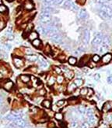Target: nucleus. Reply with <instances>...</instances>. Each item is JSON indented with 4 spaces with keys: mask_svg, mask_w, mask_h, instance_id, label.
<instances>
[{
    "mask_svg": "<svg viewBox=\"0 0 112 128\" xmlns=\"http://www.w3.org/2000/svg\"><path fill=\"white\" fill-rule=\"evenodd\" d=\"M51 13L42 12L41 14L40 15V21L42 24H48L51 22Z\"/></svg>",
    "mask_w": 112,
    "mask_h": 128,
    "instance_id": "nucleus-1",
    "label": "nucleus"
},
{
    "mask_svg": "<svg viewBox=\"0 0 112 128\" xmlns=\"http://www.w3.org/2000/svg\"><path fill=\"white\" fill-rule=\"evenodd\" d=\"M103 38H104V36L102 35V33L97 34V36L94 37L93 40L92 41V46H93V47L97 48L98 46H100V45L102 43V42H103Z\"/></svg>",
    "mask_w": 112,
    "mask_h": 128,
    "instance_id": "nucleus-2",
    "label": "nucleus"
},
{
    "mask_svg": "<svg viewBox=\"0 0 112 128\" xmlns=\"http://www.w3.org/2000/svg\"><path fill=\"white\" fill-rule=\"evenodd\" d=\"M90 32L89 29H85L83 32V37H82V40L85 46H87L90 43Z\"/></svg>",
    "mask_w": 112,
    "mask_h": 128,
    "instance_id": "nucleus-3",
    "label": "nucleus"
},
{
    "mask_svg": "<svg viewBox=\"0 0 112 128\" xmlns=\"http://www.w3.org/2000/svg\"><path fill=\"white\" fill-rule=\"evenodd\" d=\"M23 116L22 113H11L8 115L6 117V120L10 121V122H13V121H15L16 120H18V119H23Z\"/></svg>",
    "mask_w": 112,
    "mask_h": 128,
    "instance_id": "nucleus-4",
    "label": "nucleus"
},
{
    "mask_svg": "<svg viewBox=\"0 0 112 128\" xmlns=\"http://www.w3.org/2000/svg\"><path fill=\"white\" fill-rule=\"evenodd\" d=\"M12 125L17 128H24L27 126V123L23 119H18V120L13 121L12 123Z\"/></svg>",
    "mask_w": 112,
    "mask_h": 128,
    "instance_id": "nucleus-5",
    "label": "nucleus"
},
{
    "mask_svg": "<svg viewBox=\"0 0 112 128\" xmlns=\"http://www.w3.org/2000/svg\"><path fill=\"white\" fill-rule=\"evenodd\" d=\"M99 9L100 10H103L104 11V12L107 13L109 15H111L112 17V6L108 5V4H102V5H100Z\"/></svg>",
    "mask_w": 112,
    "mask_h": 128,
    "instance_id": "nucleus-6",
    "label": "nucleus"
},
{
    "mask_svg": "<svg viewBox=\"0 0 112 128\" xmlns=\"http://www.w3.org/2000/svg\"><path fill=\"white\" fill-rule=\"evenodd\" d=\"M77 17H78L79 20H85L88 17V13L85 9H81V10H79L78 15H77Z\"/></svg>",
    "mask_w": 112,
    "mask_h": 128,
    "instance_id": "nucleus-7",
    "label": "nucleus"
},
{
    "mask_svg": "<svg viewBox=\"0 0 112 128\" xmlns=\"http://www.w3.org/2000/svg\"><path fill=\"white\" fill-rule=\"evenodd\" d=\"M112 109V103L110 101H107L105 102L103 105V108H102V112L104 113H107L109 112H111Z\"/></svg>",
    "mask_w": 112,
    "mask_h": 128,
    "instance_id": "nucleus-8",
    "label": "nucleus"
},
{
    "mask_svg": "<svg viewBox=\"0 0 112 128\" xmlns=\"http://www.w3.org/2000/svg\"><path fill=\"white\" fill-rule=\"evenodd\" d=\"M98 15H99L103 20H110L112 19V17L111 15H109L107 13L100 10H99V12H98Z\"/></svg>",
    "mask_w": 112,
    "mask_h": 128,
    "instance_id": "nucleus-9",
    "label": "nucleus"
},
{
    "mask_svg": "<svg viewBox=\"0 0 112 128\" xmlns=\"http://www.w3.org/2000/svg\"><path fill=\"white\" fill-rule=\"evenodd\" d=\"M13 63H14V65H15L16 68H21V67H23V64H24L23 60L20 57H14Z\"/></svg>",
    "mask_w": 112,
    "mask_h": 128,
    "instance_id": "nucleus-10",
    "label": "nucleus"
},
{
    "mask_svg": "<svg viewBox=\"0 0 112 128\" xmlns=\"http://www.w3.org/2000/svg\"><path fill=\"white\" fill-rule=\"evenodd\" d=\"M112 59V55L111 53H106L105 55L103 56L102 57V63L103 64H108Z\"/></svg>",
    "mask_w": 112,
    "mask_h": 128,
    "instance_id": "nucleus-11",
    "label": "nucleus"
},
{
    "mask_svg": "<svg viewBox=\"0 0 112 128\" xmlns=\"http://www.w3.org/2000/svg\"><path fill=\"white\" fill-rule=\"evenodd\" d=\"M102 43H103V45L107 46V47H109V46L111 45V38H110L109 36H104V38H103Z\"/></svg>",
    "mask_w": 112,
    "mask_h": 128,
    "instance_id": "nucleus-12",
    "label": "nucleus"
},
{
    "mask_svg": "<svg viewBox=\"0 0 112 128\" xmlns=\"http://www.w3.org/2000/svg\"><path fill=\"white\" fill-rule=\"evenodd\" d=\"M62 36L58 33L55 34V36H53L52 37H51V40L55 43H60L61 42H62Z\"/></svg>",
    "mask_w": 112,
    "mask_h": 128,
    "instance_id": "nucleus-13",
    "label": "nucleus"
},
{
    "mask_svg": "<svg viewBox=\"0 0 112 128\" xmlns=\"http://www.w3.org/2000/svg\"><path fill=\"white\" fill-rule=\"evenodd\" d=\"M37 38H38V33L37 32H31L28 35V39L30 41H34V39H37Z\"/></svg>",
    "mask_w": 112,
    "mask_h": 128,
    "instance_id": "nucleus-14",
    "label": "nucleus"
},
{
    "mask_svg": "<svg viewBox=\"0 0 112 128\" xmlns=\"http://www.w3.org/2000/svg\"><path fill=\"white\" fill-rule=\"evenodd\" d=\"M73 4L74 3L72 2V0H66L64 3V4H63V8L66 9V10H70Z\"/></svg>",
    "mask_w": 112,
    "mask_h": 128,
    "instance_id": "nucleus-15",
    "label": "nucleus"
},
{
    "mask_svg": "<svg viewBox=\"0 0 112 128\" xmlns=\"http://www.w3.org/2000/svg\"><path fill=\"white\" fill-rule=\"evenodd\" d=\"M3 87L5 90L9 91V90H11L12 88L13 87V83L12 82V81H7V82L3 85Z\"/></svg>",
    "mask_w": 112,
    "mask_h": 128,
    "instance_id": "nucleus-16",
    "label": "nucleus"
},
{
    "mask_svg": "<svg viewBox=\"0 0 112 128\" xmlns=\"http://www.w3.org/2000/svg\"><path fill=\"white\" fill-rule=\"evenodd\" d=\"M104 121L107 123H112V112H109L106 113V117L104 118Z\"/></svg>",
    "mask_w": 112,
    "mask_h": 128,
    "instance_id": "nucleus-17",
    "label": "nucleus"
},
{
    "mask_svg": "<svg viewBox=\"0 0 112 128\" xmlns=\"http://www.w3.org/2000/svg\"><path fill=\"white\" fill-rule=\"evenodd\" d=\"M24 8L25 10H32L33 9H34V4H33L31 2H26L25 4H24Z\"/></svg>",
    "mask_w": 112,
    "mask_h": 128,
    "instance_id": "nucleus-18",
    "label": "nucleus"
},
{
    "mask_svg": "<svg viewBox=\"0 0 112 128\" xmlns=\"http://www.w3.org/2000/svg\"><path fill=\"white\" fill-rule=\"evenodd\" d=\"M65 76L66 77L68 80H71V79L73 78L74 76V72L72 71H70V70H68L65 72Z\"/></svg>",
    "mask_w": 112,
    "mask_h": 128,
    "instance_id": "nucleus-19",
    "label": "nucleus"
},
{
    "mask_svg": "<svg viewBox=\"0 0 112 128\" xmlns=\"http://www.w3.org/2000/svg\"><path fill=\"white\" fill-rule=\"evenodd\" d=\"M39 61H40V65H41L42 68H47V67H48V63H47V61L43 57H40Z\"/></svg>",
    "mask_w": 112,
    "mask_h": 128,
    "instance_id": "nucleus-20",
    "label": "nucleus"
},
{
    "mask_svg": "<svg viewBox=\"0 0 112 128\" xmlns=\"http://www.w3.org/2000/svg\"><path fill=\"white\" fill-rule=\"evenodd\" d=\"M95 121H96V120H95L94 114H93V115L87 116V122L90 123V124H93V123H95Z\"/></svg>",
    "mask_w": 112,
    "mask_h": 128,
    "instance_id": "nucleus-21",
    "label": "nucleus"
},
{
    "mask_svg": "<svg viewBox=\"0 0 112 128\" xmlns=\"http://www.w3.org/2000/svg\"><path fill=\"white\" fill-rule=\"evenodd\" d=\"M108 50V47L107 46H104V45H100V46H99V51L100 53H105Z\"/></svg>",
    "mask_w": 112,
    "mask_h": 128,
    "instance_id": "nucleus-22",
    "label": "nucleus"
},
{
    "mask_svg": "<svg viewBox=\"0 0 112 128\" xmlns=\"http://www.w3.org/2000/svg\"><path fill=\"white\" fill-rule=\"evenodd\" d=\"M73 83L76 84V86L77 87H81L82 85L83 84V80H82V79H76L74 81H73Z\"/></svg>",
    "mask_w": 112,
    "mask_h": 128,
    "instance_id": "nucleus-23",
    "label": "nucleus"
},
{
    "mask_svg": "<svg viewBox=\"0 0 112 128\" xmlns=\"http://www.w3.org/2000/svg\"><path fill=\"white\" fill-rule=\"evenodd\" d=\"M32 45L34 46V47H37V48H38L39 46L41 45V41L39 39H34V40L32 42Z\"/></svg>",
    "mask_w": 112,
    "mask_h": 128,
    "instance_id": "nucleus-24",
    "label": "nucleus"
},
{
    "mask_svg": "<svg viewBox=\"0 0 112 128\" xmlns=\"http://www.w3.org/2000/svg\"><path fill=\"white\" fill-rule=\"evenodd\" d=\"M20 80H21L22 82L25 83H27L28 82H30V78L28 76H27V75H22V76H20Z\"/></svg>",
    "mask_w": 112,
    "mask_h": 128,
    "instance_id": "nucleus-25",
    "label": "nucleus"
},
{
    "mask_svg": "<svg viewBox=\"0 0 112 128\" xmlns=\"http://www.w3.org/2000/svg\"><path fill=\"white\" fill-rule=\"evenodd\" d=\"M68 62H69V64H71V65H75V64L77 63V60L76 57H70L69 59H68Z\"/></svg>",
    "mask_w": 112,
    "mask_h": 128,
    "instance_id": "nucleus-26",
    "label": "nucleus"
},
{
    "mask_svg": "<svg viewBox=\"0 0 112 128\" xmlns=\"http://www.w3.org/2000/svg\"><path fill=\"white\" fill-rule=\"evenodd\" d=\"M76 87H77L74 83H71V84H69V86H68V91H69V92H73L74 90L76 89Z\"/></svg>",
    "mask_w": 112,
    "mask_h": 128,
    "instance_id": "nucleus-27",
    "label": "nucleus"
},
{
    "mask_svg": "<svg viewBox=\"0 0 112 128\" xmlns=\"http://www.w3.org/2000/svg\"><path fill=\"white\" fill-rule=\"evenodd\" d=\"M42 104H43V106L46 108H49L51 105V101H49V100H44V101H43V102H42Z\"/></svg>",
    "mask_w": 112,
    "mask_h": 128,
    "instance_id": "nucleus-28",
    "label": "nucleus"
},
{
    "mask_svg": "<svg viewBox=\"0 0 112 128\" xmlns=\"http://www.w3.org/2000/svg\"><path fill=\"white\" fill-rule=\"evenodd\" d=\"M55 10L51 7V6H46L45 8L43 9V12H46V13H53Z\"/></svg>",
    "mask_w": 112,
    "mask_h": 128,
    "instance_id": "nucleus-29",
    "label": "nucleus"
},
{
    "mask_svg": "<svg viewBox=\"0 0 112 128\" xmlns=\"http://www.w3.org/2000/svg\"><path fill=\"white\" fill-rule=\"evenodd\" d=\"M87 93H88V88L86 87H83L79 90V94H80L82 96H86L87 95Z\"/></svg>",
    "mask_w": 112,
    "mask_h": 128,
    "instance_id": "nucleus-30",
    "label": "nucleus"
},
{
    "mask_svg": "<svg viewBox=\"0 0 112 128\" xmlns=\"http://www.w3.org/2000/svg\"><path fill=\"white\" fill-rule=\"evenodd\" d=\"M37 59H38V57H37V56L36 55H29V57H27V60L32 62L36 61Z\"/></svg>",
    "mask_w": 112,
    "mask_h": 128,
    "instance_id": "nucleus-31",
    "label": "nucleus"
},
{
    "mask_svg": "<svg viewBox=\"0 0 112 128\" xmlns=\"http://www.w3.org/2000/svg\"><path fill=\"white\" fill-rule=\"evenodd\" d=\"M55 81H56V79L54 77V76H51L50 79L48 80V85L49 86H52L55 84Z\"/></svg>",
    "mask_w": 112,
    "mask_h": 128,
    "instance_id": "nucleus-32",
    "label": "nucleus"
},
{
    "mask_svg": "<svg viewBox=\"0 0 112 128\" xmlns=\"http://www.w3.org/2000/svg\"><path fill=\"white\" fill-rule=\"evenodd\" d=\"M100 56L99 55H97V54H95V55H93V57H92V60L94 63H97V62H99L100 61Z\"/></svg>",
    "mask_w": 112,
    "mask_h": 128,
    "instance_id": "nucleus-33",
    "label": "nucleus"
},
{
    "mask_svg": "<svg viewBox=\"0 0 112 128\" xmlns=\"http://www.w3.org/2000/svg\"><path fill=\"white\" fill-rule=\"evenodd\" d=\"M56 81H57V83L58 84H61V83H62L64 82V76H58V77L56 78Z\"/></svg>",
    "mask_w": 112,
    "mask_h": 128,
    "instance_id": "nucleus-34",
    "label": "nucleus"
},
{
    "mask_svg": "<svg viewBox=\"0 0 112 128\" xmlns=\"http://www.w3.org/2000/svg\"><path fill=\"white\" fill-rule=\"evenodd\" d=\"M111 0H96V3L99 5H102V4H107Z\"/></svg>",
    "mask_w": 112,
    "mask_h": 128,
    "instance_id": "nucleus-35",
    "label": "nucleus"
},
{
    "mask_svg": "<svg viewBox=\"0 0 112 128\" xmlns=\"http://www.w3.org/2000/svg\"><path fill=\"white\" fill-rule=\"evenodd\" d=\"M78 112L81 114V115H83V114H85L86 112V110L83 106H79L78 108Z\"/></svg>",
    "mask_w": 112,
    "mask_h": 128,
    "instance_id": "nucleus-36",
    "label": "nucleus"
},
{
    "mask_svg": "<svg viewBox=\"0 0 112 128\" xmlns=\"http://www.w3.org/2000/svg\"><path fill=\"white\" fill-rule=\"evenodd\" d=\"M78 127H79V123L77 121L73 120L72 122L70 123V127L71 128H77Z\"/></svg>",
    "mask_w": 112,
    "mask_h": 128,
    "instance_id": "nucleus-37",
    "label": "nucleus"
},
{
    "mask_svg": "<svg viewBox=\"0 0 112 128\" xmlns=\"http://www.w3.org/2000/svg\"><path fill=\"white\" fill-rule=\"evenodd\" d=\"M55 118L57 120H62V119H63V115H62V113H61V112H57L55 115Z\"/></svg>",
    "mask_w": 112,
    "mask_h": 128,
    "instance_id": "nucleus-38",
    "label": "nucleus"
},
{
    "mask_svg": "<svg viewBox=\"0 0 112 128\" xmlns=\"http://www.w3.org/2000/svg\"><path fill=\"white\" fill-rule=\"evenodd\" d=\"M56 105L58 107H63L65 105V101L64 100H60V101H58L57 103H56Z\"/></svg>",
    "mask_w": 112,
    "mask_h": 128,
    "instance_id": "nucleus-39",
    "label": "nucleus"
},
{
    "mask_svg": "<svg viewBox=\"0 0 112 128\" xmlns=\"http://www.w3.org/2000/svg\"><path fill=\"white\" fill-rule=\"evenodd\" d=\"M98 128H108L107 125V123L105 121H101V123H100L99 127Z\"/></svg>",
    "mask_w": 112,
    "mask_h": 128,
    "instance_id": "nucleus-40",
    "label": "nucleus"
},
{
    "mask_svg": "<svg viewBox=\"0 0 112 128\" xmlns=\"http://www.w3.org/2000/svg\"><path fill=\"white\" fill-rule=\"evenodd\" d=\"M64 2V0H54V6H60Z\"/></svg>",
    "mask_w": 112,
    "mask_h": 128,
    "instance_id": "nucleus-41",
    "label": "nucleus"
},
{
    "mask_svg": "<svg viewBox=\"0 0 112 128\" xmlns=\"http://www.w3.org/2000/svg\"><path fill=\"white\" fill-rule=\"evenodd\" d=\"M24 53H25V54L31 55L33 53V51H32L31 49H30V48H25L24 49Z\"/></svg>",
    "mask_w": 112,
    "mask_h": 128,
    "instance_id": "nucleus-42",
    "label": "nucleus"
},
{
    "mask_svg": "<svg viewBox=\"0 0 112 128\" xmlns=\"http://www.w3.org/2000/svg\"><path fill=\"white\" fill-rule=\"evenodd\" d=\"M37 33L43 34L44 33V27L41 26V25H40V26L37 28Z\"/></svg>",
    "mask_w": 112,
    "mask_h": 128,
    "instance_id": "nucleus-43",
    "label": "nucleus"
},
{
    "mask_svg": "<svg viewBox=\"0 0 112 128\" xmlns=\"http://www.w3.org/2000/svg\"><path fill=\"white\" fill-rule=\"evenodd\" d=\"M7 11V8L4 5H0V13H3Z\"/></svg>",
    "mask_w": 112,
    "mask_h": 128,
    "instance_id": "nucleus-44",
    "label": "nucleus"
},
{
    "mask_svg": "<svg viewBox=\"0 0 112 128\" xmlns=\"http://www.w3.org/2000/svg\"><path fill=\"white\" fill-rule=\"evenodd\" d=\"M89 126H90V123L88 122H83L81 123L80 128H89Z\"/></svg>",
    "mask_w": 112,
    "mask_h": 128,
    "instance_id": "nucleus-45",
    "label": "nucleus"
},
{
    "mask_svg": "<svg viewBox=\"0 0 112 128\" xmlns=\"http://www.w3.org/2000/svg\"><path fill=\"white\" fill-rule=\"evenodd\" d=\"M70 10L73 11V12H76V11L79 10V7L75 5V4H73V5H72V6L71 7V9H70Z\"/></svg>",
    "mask_w": 112,
    "mask_h": 128,
    "instance_id": "nucleus-46",
    "label": "nucleus"
},
{
    "mask_svg": "<svg viewBox=\"0 0 112 128\" xmlns=\"http://www.w3.org/2000/svg\"><path fill=\"white\" fill-rule=\"evenodd\" d=\"M5 27H6V23H5L4 20H0V30L3 29Z\"/></svg>",
    "mask_w": 112,
    "mask_h": 128,
    "instance_id": "nucleus-47",
    "label": "nucleus"
},
{
    "mask_svg": "<svg viewBox=\"0 0 112 128\" xmlns=\"http://www.w3.org/2000/svg\"><path fill=\"white\" fill-rule=\"evenodd\" d=\"M93 94V90L91 88H88V93H87V96L88 97H91Z\"/></svg>",
    "mask_w": 112,
    "mask_h": 128,
    "instance_id": "nucleus-48",
    "label": "nucleus"
},
{
    "mask_svg": "<svg viewBox=\"0 0 112 128\" xmlns=\"http://www.w3.org/2000/svg\"><path fill=\"white\" fill-rule=\"evenodd\" d=\"M54 69H55V72L57 74H58V75L62 72V69H61L60 68H58V67H54Z\"/></svg>",
    "mask_w": 112,
    "mask_h": 128,
    "instance_id": "nucleus-49",
    "label": "nucleus"
},
{
    "mask_svg": "<svg viewBox=\"0 0 112 128\" xmlns=\"http://www.w3.org/2000/svg\"><path fill=\"white\" fill-rule=\"evenodd\" d=\"M38 94L41 95V96H44V95H45L46 91H45V90H44V89H41L38 91Z\"/></svg>",
    "mask_w": 112,
    "mask_h": 128,
    "instance_id": "nucleus-50",
    "label": "nucleus"
},
{
    "mask_svg": "<svg viewBox=\"0 0 112 128\" xmlns=\"http://www.w3.org/2000/svg\"><path fill=\"white\" fill-rule=\"evenodd\" d=\"M93 78H94V80L96 81H98L100 80V74H95L94 76H93Z\"/></svg>",
    "mask_w": 112,
    "mask_h": 128,
    "instance_id": "nucleus-51",
    "label": "nucleus"
},
{
    "mask_svg": "<svg viewBox=\"0 0 112 128\" xmlns=\"http://www.w3.org/2000/svg\"><path fill=\"white\" fill-rule=\"evenodd\" d=\"M107 81L109 84H111L112 83V76H109L107 78Z\"/></svg>",
    "mask_w": 112,
    "mask_h": 128,
    "instance_id": "nucleus-52",
    "label": "nucleus"
},
{
    "mask_svg": "<svg viewBox=\"0 0 112 128\" xmlns=\"http://www.w3.org/2000/svg\"><path fill=\"white\" fill-rule=\"evenodd\" d=\"M2 104H3V98H2V97L0 95V107L2 105Z\"/></svg>",
    "mask_w": 112,
    "mask_h": 128,
    "instance_id": "nucleus-53",
    "label": "nucleus"
},
{
    "mask_svg": "<svg viewBox=\"0 0 112 128\" xmlns=\"http://www.w3.org/2000/svg\"><path fill=\"white\" fill-rule=\"evenodd\" d=\"M77 1H78L81 5H83V4L86 3V0H77Z\"/></svg>",
    "mask_w": 112,
    "mask_h": 128,
    "instance_id": "nucleus-54",
    "label": "nucleus"
},
{
    "mask_svg": "<svg viewBox=\"0 0 112 128\" xmlns=\"http://www.w3.org/2000/svg\"><path fill=\"white\" fill-rule=\"evenodd\" d=\"M58 59H59L60 60H64V59H65V56H62V55H61V56H59V57H58Z\"/></svg>",
    "mask_w": 112,
    "mask_h": 128,
    "instance_id": "nucleus-55",
    "label": "nucleus"
},
{
    "mask_svg": "<svg viewBox=\"0 0 112 128\" xmlns=\"http://www.w3.org/2000/svg\"><path fill=\"white\" fill-rule=\"evenodd\" d=\"M0 72H1L2 74H6V70H5V68H2L1 70H0Z\"/></svg>",
    "mask_w": 112,
    "mask_h": 128,
    "instance_id": "nucleus-56",
    "label": "nucleus"
},
{
    "mask_svg": "<svg viewBox=\"0 0 112 128\" xmlns=\"http://www.w3.org/2000/svg\"><path fill=\"white\" fill-rule=\"evenodd\" d=\"M14 39V36H9V39H10V40H12V39Z\"/></svg>",
    "mask_w": 112,
    "mask_h": 128,
    "instance_id": "nucleus-57",
    "label": "nucleus"
},
{
    "mask_svg": "<svg viewBox=\"0 0 112 128\" xmlns=\"http://www.w3.org/2000/svg\"><path fill=\"white\" fill-rule=\"evenodd\" d=\"M51 0H44V3H46V2H50Z\"/></svg>",
    "mask_w": 112,
    "mask_h": 128,
    "instance_id": "nucleus-58",
    "label": "nucleus"
},
{
    "mask_svg": "<svg viewBox=\"0 0 112 128\" xmlns=\"http://www.w3.org/2000/svg\"><path fill=\"white\" fill-rule=\"evenodd\" d=\"M54 128H56V127H54Z\"/></svg>",
    "mask_w": 112,
    "mask_h": 128,
    "instance_id": "nucleus-59",
    "label": "nucleus"
}]
</instances>
